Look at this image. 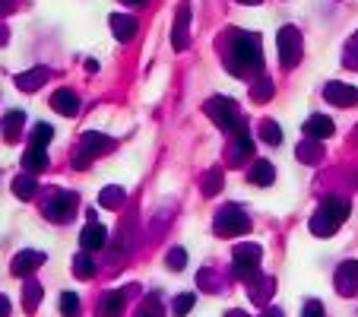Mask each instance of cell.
<instances>
[{
    "label": "cell",
    "instance_id": "35",
    "mask_svg": "<svg viewBox=\"0 0 358 317\" xmlns=\"http://www.w3.org/2000/svg\"><path fill=\"white\" fill-rule=\"evenodd\" d=\"M250 99H254V102H270V99H273V80L263 76V80L250 89Z\"/></svg>",
    "mask_w": 358,
    "mask_h": 317
},
{
    "label": "cell",
    "instance_id": "16",
    "mask_svg": "<svg viewBox=\"0 0 358 317\" xmlns=\"http://www.w3.org/2000/svg\"><path fill=\"white\" fill-rule=\"evenodd\" d=\"M51 108L64 117H73L76 111H80V95H76L73 89H58L51 95Z\"/></svg>",
    "mask_w": 358,
    "mask_h": 317
},
{
    "label": "cell",
    "instance_id": "38",
    "mask_svg": "<svg viewBox=\"0 0 358 317\" xmlns=\"http://www.w3.org/2000/svg\"><path fill=\"white\" fill-rule=\"evenodd\" d=\"M301 317H326V311H324V305L317 298H311V301H305V308H301Z\"/></svg>",
    "mask_w": 358,
    "mask_h": 317
},
{
    "label": "cell",
    "instance_id": "2",
    "mask_svg": "<svg viewBox=\"0 0 358 317\" xmlns=\"http://www.w3.org/2000/svg\"><path fill=\"white\" fill-rule=\"evenodd\" d=\"M349 216V203L342 200V197H324V203L317 207V213L311 216V232L317 238H330L336 228L346 222Z\"/></svg>",
    "mask_w": 358,
    "mask_h": 317
},
{
    "label": "cell",
    "instance_id": "32",
    "mask_svg": "<svg viewBox=\"0 0 358 317\" xmlns=\"http://www.w3.org/2000/svg\"><path fill=\"white\" fill-rule=\"evenodd\" d=\"M222 191V168H209V175L203 178V193L213 197V193Z\"/></svg>",
    "mask_w": 358,
    "mask_h": 317
},
{
    "label": "cell",
    "instance_id": "39",
    "mask_svg": "<svg viewBox=\"0 0 358 317\" xmlns=\"http://www.w3.org/2000/svg\"><path fill=\"white\" fill-rule=\"evenodd\" d=\"M0 317H10V298L0 295Z\"/></svg>",
    "mask_w": 358,
    "mask_h": 317
},
{
    "label": "cell",
    "instance_id": "19",
    "mask_svg": "<svg viewBox=\"0 0 358 317\" xmlns=\"http://www.w3.org/2000/svg\"><path fill=\"white\" fill-rule=\"evenodd\" d=\"M248 181L257 184V187H270V184L276 181V168L270 165L267 158H257V162L250 165V172H248Z\"/></svg>",
    "mask_w": 358,
    "mask_h": 317
},
{
    "label": "cell",
    "instance_id": "7",
    "mask_svg": "<svg viewBox=\"0 0 358 317\" xmlns=\"http://www.w3.org/2000/svg\"><path fill=\"white\" fill-rule=\"evenodd\" d=\"M76 209H80V197L70 193V191H58L48 203H45V219L64 226V222H70V219L76 216Z\"/></svg>",
    "mask_w": 358,
    "mask_h": 317
},
{
    "label": "cell",
    "instance_id": "37",
    "mask_svg": "<svg viewBox=\"0 0 358 317\" xmlns=\"http://www.w3.org/2000/svg\"><path fill=\"white\" fill-rule=\"evenodd\" d=\"M165 263H168V270H184V267H187V250H184V248H171V250H168V257H165Z\"/></svg>",
    "mask_w": 358,
    "mask_h": 317
},
{
    "label": "cell",
    "instance_id": "41",
    "mask_svg": "<svg viewBox=\"0 0 358 317\" xmlns=\"http://www.w3.org/2000/svg\"><path fill=\"white\" fill-rule=\"evenodd\" d=\"M121 3H130V7H136V3H143V0H121Z\"/></svg>",
    "mask_w": 358,
    "mask_h": 317
},
{
    "label": "cell",
    "instance_id": "24",
    "mask_svg": "<svg viewBox=\"0 0 358 317\" xmlns=\"http://www.w3.org/2000/svg\"><path fill=\"white\" fill-rule=\"evenodd\" d=\"M35 191H38V184H35V178L25 172V175H19L16 181H13V193H16L19 200H32Z\"/></svg>",
    "mask_w": 358,
    "mask_h": 317
},
{
    "label": "cell",
    "instance_id": "8",
    "mask_svg": "<svg viewBox=\"0 0 358 317\" xmlns=\"http://www.w3.org/2000/svg\"><path fill=\"white\" fill-rule=\"evenodd\" d=\"M111 146V140L105 134H95V130H89V134L80 137V146H76L73 152V165L76 168H86L92 162V158L99 156V152H105Z\"/></svg>",
    "mask_w": 358,
    "mask_h": 317
},
{
    "label": "cell",
    "instance_id": "42",
    "mask_svg": "<svg viewBox=\"0 0 358 317\" xmlns=\"http://www.w3.org/2000/svg\"><path fill=\"white\" fill-rule=\"evenodd\" d=\"M228 317H248V314H244V311H232V314H228Z\"/></svg>",
    "mask_w": 358,
    "mask_h": 317
},
{
    "label": "cell",
    "instance_id": "18",
    "mask_svg": "<svg viewBox=\"0 0 358 317\" xmlns=\"http://www.w3.org/2000/svg\"><path fill=\"white\" fill-rule=\"evenodd\" d=\"M124 305H127V292H124V289H111V292H105V295H102V301H99L102 317H121Z\"/></svg>",
    "mask_w": 358,
    "mask_h": 317
},
{
    "label": "cell",
    "instance_id": "22",
    "mask_svg": "<svg viewBox=\"0 0 358 317\" xmlns=\"http://www.w3.org/2000/svg\"><path fill=\"white\" fill-rule=\"evenodd\" d=\"M23 124H25V111L13 108V111H7V115H3V121H0V130L7 134V140H16L19 127H23Z\"/></svg>",
    "mask_w": 358,
    "mask_h": 317
},
{
    "label": "cell",
    "instance_id": "3",
    "mask_svg": "<svg viewBox=\"0 0 358 317\" xmlns=\"http://www.w3.org/2000/svg\"><path fill=\"white\" fill-rule=\"evenodd\" d=\"M213 232L219 238H238V235L250 232V219L241 207H222L216 213V222H213Z\"/></svg>",
    "mask_w": 358,
    "mask_h": 317
},
{
    "label": "cell",
    "instance_id": "33",
    "mask_svg": "<svg viewBox=\"0 0 358 317\" xmlns=\"http://www.w3.org/2000/svg\"><path fill=\"white\" fill-rule=\"evenodd\" d=\"M342 64L349 70H358V35H352L346 42V51H342Z\"/></svg>",
    "mask_w": 358,
    "mask_h": 317
},
{
    "label": "cell",
    "instance_id": "25",
    "mask_svg": "<svg viewBox=\"0 0 358 317\" xmlns=\"http://www.w3.org/2000/svg\"><path fill=\"white\" fill-rule=\"evenodd\" d=\"M73 276H80V279H92L95 276V260L89 257V250L73 257Z\"/></svg>",
    "mask_w": 358,
    "mask_h": 317
},
{
    "label": "cell",
    "instance_id": "26",
    "mask_svg": "<svg viewBox=\"0 0 358 317\" xmlns=\"http://www.w3.org/2000/svg\"><path fill=\"white\" fill-rule=\"evenodd\" d=\"M273 292H276V283L270 279V276H267V279H260V283H257V279H250V298L257 301V305H260V301H267Z\"/></svg>",
    "mask_w": 358,
    "mask_h": 317
},
{
    "label": "cell",
    "instance_id": "4",
    "mask_svg": "<svg viewBox=\"0 0 358 317\" xmlns=\"http://www.w3.org/2000/svg\"><path fill=\"white\" fill-rule=\"evenodd\" d=\"M260 257H263V248L260 244H235L232 250V273L238 276V279H254L260 270Z\"/></svg>",
    "mask_w": 358,
    "mask_h": 317
},
{
    "label": "cell",
    "instance_id": "12",
    "mask_svg": "<svg viewBox=\"0 0 358 317\" xmlns=\"http://www.w3.org/2000/svg\"><path fill=\"white\" fill-rule=\"evenodd\" d=\"M80 244H83V250H89V254L108 244V232H105V226H102L99 219H95V222H86L83 235H80Z\"/></svg>",
    "mask_w": 358,
    "mask_h": 317
},
{
    "label": "cell",
    "instance_id": "23",
    "mask_svg": "<svg viewBox=\"0 0 358 317\" xmlns=\"http://www.w3.org/2000/svg\"><path fill=\"white\" fill-rule=\"evenodd\" d=\"M99 203L105 209H121L127 203V193H124V187H117V184H111V187H105V191L99 193Z\"/></svg>",
    "mask_w": 358,
    "mask_h": 317
},
{
    "label": "cell",
    "instance_id": "13",
    "mask_svg": "<svg viewBox=\"0 0 358 317\" xmlns=\"http://www.w3.org/2000/svg\"><path fill=\"white\" fill-rule=\"evenodd\" d=\"M108 25H111V32H115L117 42H130V38L136 35V29H140V25H136V19L130 16V13H111Z\"/></svg>",
    "mask_w": 358,
    "mask_h": 317
},
{
    "label": "cell",
    "instance_id": "31",
    "mask_svg": "<svg viewBox=\"0 0 358 317\" xmlns=\"http://www.w3.org/2000/svg\"><path fill=\"white\" fill-rule=\"evenodd\" d=\"M260 137H263V143H270V146H279V143H283V130H279L276 121H263V124H260Z\"/></svg>",
    "mask_w": 358,
    "mask_h": 317
},
{
    "label": "cell",
    "instance_id": "17",
    "mask_svg": "<svg viewBox=\"0 0 358 317\" xmlns=\"http://www.w3.org/2000/svg\"><path fill=\"white\" fill-rule=\"evenodd\" d=\"M333 134H336V127L326 115H311L305 121V137H311V140H326V137H333Z\"/></svg>",
    "mask_w": 358,
    "mask_h": 317
},
{
    "label": "cell",
    "instance_id": "5",
    "mask_svg": "<svg viewBox=\"0 0 358 317\" xmlns=\"http://www.w3.org/2000/svg\"><path fill=\"white\" fill-rule=\"evenodd\" d=\"M206 108V115L213 117V124L222 127V130H238L241 127V117H238V105H235V99H225V95H213V99L203 105Z\"/></svg>",
    "mask_w": 358,
    "mask_h": 317
},
{
    "label": "cell",
    "instance_id": "29",
    "mask_svg": "<svg viewBox=\"0 0 358 317\" xmlns=\"http://www.w3.org/2000/svg\"><path fill=\"white\" fill-rule=\"evenodd\" d=\"M134 317H162V301H158V295H146Z\"/></svg>",
    "mask_w": 358,
    "mask_h": 317
},
{
    "label": "cell",
    "instance_id": "43",
    "mask_svg": "<svg viewBox=\"0 0 358 317\" xmlns=\"http://www.w3.org/2000/svg\"><path fill=\"white\" fill-rule=\"evenodd\" d=\"M238 3H260V0H238Z\"/></svg>",
    "mask_w": 358,
    "mask_h": 317
},
{
    "label": "cell",
    "instance_id": "36",
    "mask_svg": "<svg viewBox=\"0 0 358 317\" xmlns=\"http://www.w3.org/2000/svg\"><path fill=\"white\" fill-rule=\"evenodd\" d=\"M54 140V130H51L48 124H35V130H32V146H48V143Z\"/></svg>",
    "mask_w": 358,
    "mask_h": 317
},
{
    "label": "cell",
    "instance_id": "15",
    "mask_svg": "<svg viewBox=\"0 0 358 317\" xmlns=\"http://www.w3.org/2000/svg\"><path fill=\"white\" fill-rule=\"evenodd\" d=\"M228 162H232V165H241L244 158H250L254 156V143H250V134H248V127H238V130H235V143H232V152H228Z\"/></svg>",
    "mask_w": 358,
    "mask_h": 317
},
{
    "label": "cell",
    "instance_id": "40",
    "mask_svg": "<svg viewBox=\"0 0 358 317\" xmlns=\"http://www.w3.org/2000/svg\"><path fill=\"white\" fill-rule=\"evenodd\" d=\"M260 317H285V314H283V308H267Z\"/></svg>",
    "mask_w": 358,
    "mask_h": 317
},
{
    "label": "cell",
    "instance_id": "6",
    "mask_svg": "<svg viewBox=\"0 0 358 317\" xmlns=\"http://www.w3.org/2000/svg\"><path fill=\"white\" fill-rule=\"evenodd\" d=\"M276 45H279V64H283L285 70L298 67L301 51H305V38H301L298 29H295V25H283V29H279V38H276Z\"/></svg>",
    "mask_w": 358,
    "mask_h": 317
},
{
    "label": "cell",
    "instance_id": "28",
    "mask_svg": "<svg viewBox=\"0 0 358 317\" xmlns=\"http://www.w3.org/2000/svg\"><path fill=\"white\" fill-rule=\"evenodd\" d=\"M298 158L301 162H317V158H324V146H320V140H305L298 146Z\"/></svg>",
    "mask_w": 358,
    "mask_h": 317
},
{
    "label": "cell",
    "instance_id": "34",
    "mask_svg": "<svg viewBox=\"0 0 358 317\" xmlns=\"http://www.w3.org/2000/svg\"><path fill=\"white\" fill-rule=\"evenodd\" d=\"M60 311H64V317H80V295L73 292L60 295Z\"/></svg>",
    "mask_w": 358,
    "mask_h": 317
},
{
    "label": "cell",
    "instance_id": "11",
    "mask_svg": "<svg viewBox=\"0 0 358 317\" xmlns=\"http://www.w3.org/2000/svg\"><path fill=\"white\" fill-rule=\"evenodd\" d=\"M171 45H175V51H184L187 45H191V7L184 3L181 10H178L175 16V32H171Z\"/></svg>",
    "mask_w": 358,
    "mask_h": 317
},
{
    "label": "cell",
    "instance_id": "27",
    "mask_svg": "<svg viewBox=\"0 0 358 317\" xmlns=\"http://www.w3.org/2000/svg\"><path fill=\"white\" fill-rule=\"evenodd\" d=\"M23 305H25V311H29V314H32V311H38V305H42V285L35 283V279H29V285H25Z\"/></svg>",
    "mask_w": 358,
    "mask_h": 317
},
{
    "label": "cell",
    "instance_id": "14",
    "mask_svg": "<svg viewBox=\"0 0 358 317\" xmlns=\"http://www.w3.org/2000/svg\"><path fill=\"white\" fill-rule=\"evenodd\" d=\"M42 263H45V254H42V250H19L10 270H13V276H23V279H25V276L35 273V270L42 267Z\"/></svg>",
    "mask_w": 358,
    "mask_h": 317
},
{
    "label": "cell",
    "instance_id": "9",
    "mask_svg": "<svg viewBox=\"0 0 358 317\" xmlns=\"http://www.w3.org/2000/svg\"><path fill=\"white\" fill-rule=\"evenodd\" d=\"M324 99L330 102V105H336V108H352V105L358 102V89L349 83H326Z\"/></svg>",
    "mask_w": 358,
    "mask_h": 317
},
{
    "label": "cell",
    "instance_id": "21",
    "mask_svg": "<svg viewBox=\"0 0 358 317\" xmlns=\"http://www.w3.org/2000/svg\"><path fill=\"white\" fill-rule=\"evenodd\" d=\"M23 168L29 175L45 172V168H48V152H45V146H32V143H29V150H25V156H23Z\"/></svg>",
    "mask_w": 358,
    "mask_h": 317
},
{
    "label": "cell",
    "instance_id": "1",
    "mask_svg": "<svg viewBox=\"0 0 358 317\" xmlns=\"http://www.w3.org/2000/svg\"><path fill=\"white\" fill-rule=\"evenodd\" d=\"M225 67L232 70L235 76H250L254 70L263 67V45H260L257 32H238L232 38V48H228V58H225Z\"/></svg>",
    "mask_w": 358,
    "mask_h": 317
},
{
    "label": "cell",
    "instance_id": "30",
    "mask_svg": "<svg viewBox=\"0 0 358 317\" xmlns=\"http://www.w3.org/2000/svg\"><path fill=\"white\" fill-rule=\"evenodd\" d=\"M193 301H197V295H193V292L178 295V298L171 301V314H175V317H187V314H191V308H193Z\"/></svg>",
    "mask_w": 358,
    "mask_h": 317
},
{
    "label": "cell",
    "instance_id": "20",
    "mask_svg": "<svg viewBox=\"0 0 358 317\" xmlns=\"http://www.w3.org/2000/svg\"><path fill=\"white\" fill-rule=\"evenodd\" d=\"M51 80V70L48 67H35V70H25V73H16V86L23 92H35L38 86Z\"/></svg>",
    "mask_w": 358,
    "mask_h": 317
},
{
    "label": "cell",
    "instance_id": "10",
    "mask_svg": "<svg viewBox=\"0 0 358 317\" xmlns=\"http://www.w3.org/2000/svg\"><path fill=\"white\" fill-rule=\"evenodd\" d=\"M336 292L339 295L358 292V260H342L336 267Z\"/></svg>",
    "mask_w": 358,
    "mask_h": 317
}]
</instances>
